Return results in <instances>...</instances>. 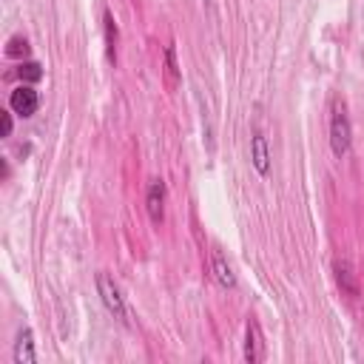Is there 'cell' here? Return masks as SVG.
Wrapping results in <instances>:
<instances>
[{
	"instance_id": "1",
	"label": "cell",
	"mask_w": 364,
	"mask_h": 364,
	"mask_svg": "<svg viewBox=\"0 0 364 364\" xmlns=\"http://www.w3.org/2000/svg\"><path fill=\"white\" fill-rule=\"evenodd\" d=\"M353 142V128H350V117H347V105L341 100L333 102V117H330V148L333 154L341 159L347 156Z\"/></svg>"
},
{
	"instance_id": "2",
	"label": "cell",
	"mask_w": 364,
	"mask_h": 364,
	"mask_svg": "<svg viewBox=\"0 0 364 364\" xmlns=\"http://www.w3.org/2000/svg\"><path fill=\"white\" fill-rule=\"evenodd\" d=\"M97 293H100L105 310H108L114 318L128 321V304H125V296H122L119 284H117L108 273H97Z\"/></svg>"
},
{
	"instance_id": "3",
	"label": "cell",
	"mask_w": 364,
	"mask_h": 364,
	"mask_svg": "<svg viewBox=\"0 0 364 364\" xmlns=\"http://www.w3.org/2000/svg\"><path fill=\"white\" fill-rule=\"evenodd\" d=\"M37 105H40V94H37L31 85H17V88L9 94V108H11L17 117H23V119L34 117Z\"/></svg>"
},
{
	"instance_id": "4",
	"label": "cell",
	"mask_w": 364,
	"mask_h": 364,
	"mask_svg": "<svg viewBox=\"0 0 364 364\" xmlns=\"http://www.w3.org/2000/svg\"><path fill=\"white\" fill-rule=\"evenodd\" d=\"M264 358V338H262V327L256 318H247L245 324V361L247 364H259Z\"/></svg>"
},
{
	"instance_id": "5",
	"label": "cell",
	"mask_w": 364,
	"mask_h": 364,
	"mask_svg": "<svg viewBox=\"0 0 364 364\" xmlns=\"http://www.w3.org/2000/svg\"><path fill=\"white\" fill-rule=\"evenodd\" d=\"M145 210L151 216L154 225H159L165 219V182L162 179H154L145 191Z\"/></svg>"
},
{
	"instance_id": "6",
	"label": "cell",
	"mask_w": 364,
	"mask_h": 364,
	"mask_svg": "<svg viewBox=\"0 0 364 364\" xmlns=\"http://www.w3.org/2000/svg\"><path fill=\"white\" fill-rule=\"evenodd\" d=\"M250 165L256 168V173L259 176H267L270 173V151H267V139H264V134H253V139H250Z\"/></svg>"
},
{
	"instance_id": "7",
	"label": "cell",
	"mask_w": 364,
	"mask_h": 364,
	"mask_svg": "<svg viewBox=\"0 0 364 364\" xmlns=\"http://www.w3.org/2000/svg\"><path fill=\"white\" fill-rule=\"evenodd\" d=\"M34 361H37L34 333H31V327H23L17 333V341H14V364H34Z\"/></svg>"
},
{
	"instance_id": "8",
	"label": "cell",
	"mask_w": 364,
	"mask_h": 364,
	"mask_svg": "<svg viewBox=\"0 0 364 364\" xmlns=\"http://www.w3.org/2000/svg\"><path fill=\"white\" fill-rule=\"evenodd\" d=\"M333 270H336V282H338L341 293L350 296V299H355L358 296V282H355V273H353L350 262L347 259H336L333 262Z\"/></svg>"
},
{
	"instance_id": "9",
	"label": "cell",
	"mask_w": 364,
	"mask_h": 364,
	"mask_svg": "<svg viewBox=\"0 0 364 364\" xmlns=\"http://www.w3.org/2000/svg\"><path fill=\"white\" fill-rule=\"evenodd\" d=\"M102 31H105V54H108V60L114 63V60H117V40H119V28H117V20H114L111 9H102Z\"/></svg>"
},
{
	"instance_id": "10",
	"label": "cell",
	"mask_w": 364,
	"mask_h": 364,
	"mask_svg": "<svg viewBox=\"0 0 364 364\" xmlns=\"http://www.w3.org/2000/svg\"><path fill=\"white\" fill-rule=\"evenodd\" d=\"M210 267H213V279L219 282V287H225V290H233V287H236V276H233L230 264L222 259V253H219V250H213Z\"/></svg>"
},
{
	"instance_id": "11",
	"label": "cell",
	"mask_w": 364,
	"mask_h": 364,
	"mask_svg": "<svg viewBox=\"0 0 364 364\" xmlns=\"http://www.w3.org/2000/svg\"><path fill=\"white\" fill-rule=\"evenodd\" d=\"M179 65H176V46H168L165 48V80H168V85L171 88H176L179 85Z\"/></svg>"
},
{
	"instance_id": "12",
	"label": "cell",
	"mask_w": 364,
	"mask_h": 364,
	"mask_svg": "<svg viewBox=\"0 0 364 364\" xmlns=\"http://www.w3.org/2000/svg\"><path fill=\"white\" fill-rule=\"evenodd\" d=\"M17 74H20L26 82H37V80L43 77V65H40V63H34V60H28V63H20Z\"/></svg>"
},
{
	"instance_id": "13",
	"label": "cell",
	"mask_w": 364,
	"mask_h": 364,
	"mask_svg": "<svg viewBox=\"0 0 364 364\" xmlns=\"http://www.w3.org/2000/svg\"><path fill=\"white\" fill-rule=\"evenodd\" d=\"M6 54H9V57L28 54V43H26V37H11V40H9V46H6Z\"/></svg>"
},
{
	"instance_id": "14",
	"label": "cell",
	"mask_w": 364,
	"mask_h": 364,
	"mask_svg": "<svg viewBox=\"0 0 364 364\" xmlns=\"http://www.w3.org/2000/svg\"><path fill=\"white\" fill-rule=\"evenodd\" d=\"M0 134H3V136L11 134V114H9V111H0Z\"/></svg>"
}]
</instances>
